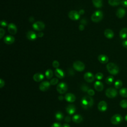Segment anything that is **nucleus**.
Listing matches in <instances>:
<instances>
[{
  "label": "nucleus",
  "instance_id": "obj_38",
  "mask_svg": "<svg viewBox=\"0 0 127 127\" xmlns=\"http://www.w3.org/2000/svg\"><path fill=\"white\" fill-rule=\"evenodd\" d=\"M87 93L90 96H92L95 94V92L93 89H89L88 91H87Z\"/></svg>",
  "mask_w": 127,
  "mask_h": 127
},
{
  "label": "nucleus",
  "instance_id": "obj_26",
  "mask_svg": "<svg viewBox=\"0 0 127 127\" xmlns=\"http://www.w3.org/2000/svg\"><path fill=\"white\" fill-rule=\"evenodd\" d=\"M93 5L97 8H100L102 6V0H92Z\"/></svg>",
  "mask_w": 127,
  "mask_h": 127
},
{
  "label": "nucleus",
  "instance_id": "obj_12",
  "mask_svg": "<svg viewBox=\"0 0 127 127\" xmlns=\"http://www.w3.org/2000/svg\"><path fill=\"white\" fill-rule=\"evenodd\" d=\"M97 107L100 111L105 112L107 109V104L105 101H101L98 103Z\"/></svg>",
  "mask_w": 127,
  "mask_h": 127
},
{
  "label": "nucleus",
  "instance_id": "obj_2",
  "mask_svg": "<svg viewBox=\"0 0 127 127\" xmlns=\"http://www.w3.org/2000/svg\"><path fill=\"white\" fill-rule=\"evenodd\" d=\"M106 68L108 72L112 75H116L119 72V67L115 64L109 63L106 65Z\"/></svg>",
  "mask_w": 127,
  "mask_h": 127
},
{
  "label": "nucleus",
  "instance_id": "obj_45",
  "mask_svg": "<svg viewBox=\"0 0 127 127\" xmlns=\"http://www.w3.org/2000/svg\"><path fill=\"white\" fill-rule=\"evenodd\" d=\"M122 45H123V46L124 47H125V48L127 49V40H124V41H123Z\"/></svg>",
  "mask_w": 127,
  "mask_h": 127
},
{
  "label": "nucleus",
  "instance_id": "obj_48",
  "mask_svg": "<svg viewBox=\"0 0 127 127\" xmlns=\"http://www.w3.org/2000/svg\"><path fill=\"white\" fill-rule=\"evenodd\" d=\"M37 36H38L39 37L41 38V37H42L44 36V33H43V32H39V33L38 34Z\"/></svg>",
  "mask_w": 127,
  "mask_h": 127
},
{
  "label": "nucleus",
  "instance_id": "obj_1",
  "mask_svg": "<svg viewBox=\"0 0 127 127\" xmlns=\"http://www.w3.org/2000/svg\"><path fill=\"white\" fill-rule=\"evenodd\" d=\"M94 104V100L90 96H85L81 99V105L84 109H88L91 108Z\"/></svg>",
  "mask_w": 127,
  "mask_h": 127
},
{
  "label": "nucleus",
  "instance_id": "obj_16",
  "mask_svg": "<svg viewBox=\"0 0 127 127\" xmlns=\"http://www.w3.org/2000/svg\"><path fill=\"white\" fill-rule=\"evenodd\" d=\"M126 11L125 9L122 7L119 8L116 11V16L119 18H122L124 17L126 14Z\"/></svg>",
  "mask_w": 127,
  "mask_h": 127
},
{
  "label": "nucleus",
  "instance_id": "obj_46",
  "mask_svg": "<svg viewBox=\"0 0 127 127\" xmlns=\"http://www.w3.org/2000/svg\"><path fill=\"white\" fill-rule=\"evenodd\" d=\"M80 23L82 25H85L87 23V21H86V20L85 19H82L81 20Z\"/></svg>",
  "mask_w": 127,
  "mask_h": 127
},
{
  "label": "nucleus",
  "instance_id": "obj_35",
  "mask_svg": "<svg viewBox=\"0 0 127 127\" xmlns=\"http://www.w3.org/2000/svg\"><path fill=\"white\" fill-rule=\"evenodd\" d=\"M95 78L98 80H101L103 77V74L101 72H97L95 74Z\"/></svg>",
  "mask_w": 127,
  "mask_h": 127
},
{
  "label": "nucleus",
  "instance_id": "obj_41",
  "mask_svg": "<svg viewBox=\"0 0 127 127\" xmlns=\"http://www.w3.org/2000/svg\"><path fill=\"white\" fill-rule=\"evenodd\" d=\"M4 33H5L4 30L2 28H0V39H1L2 38L4 34Z\"/></svg>",
  "mask_w": 127,
  "mask_h": 127
},
{
  "label": "nucleus",
  "instance_id": "obj_17",
  "mask_svg": "<svg viewBox=\"0 0 127 127\" xmlns=\"http://www.w3.org/2000/svg\"><path fill=\"white\" fill-rule=\"evenodd\" d=\"M26 37L29 40L33 41L37 38V35L34 32L32 31H29L26 33Z\"/></svg>",
  "mask_w": 127,
  "mask_h": 127
},
{
  "label": "nucleus",
  "instance_id": "obj_8",
  "mask_svg": "<svg viewBox=\"0 0 127 127\" xmlns=\"http://www.w3.org/2000/svg\"><path fill=\"white\" fill-rule=\"evenodd\" d=\"M33 28L37 31H42L45 28V24L42 21H37L33 24Z\"/></svg>",
  "mask_w": 127,
  "mask_h": 127
},
{
  "label": "nucleus",
  "instance_id": "obj_37",
  "mask_svg": "<svg viewBox=\"0 0 127 127\" xmlns=\"http://www.w3.org/2000/svg\"><path fill=\"white\" fill-rule=\"evenodd\" d=\"M52 65H53V66L55 68H58L59 65H60V64L59 63V62L58 61H56V60H55L53 61V63H52Z\"/></svg>",
  "mask_w": 127,
  "mask_h": 127
},
{
  "label": "nucleus",
  "instance_id": "obj_19",
  "mask_svg": "<svg viewBox=\"0 0 127 127\" xmlns=\"http://www.w3.org/2000/svg\"><path fill=\"white\" fill-rule=\"evenodd\" d=\"M94 86L95 90L99 92L102 91L104 88V85L103 83L99 81H96L94 83Z\"/></svg>",
  "mask_w": 127,
  "mask_h": 127
},
{
  "label": "nucleus",
  "instance_id": "obj_13",
  "mask_svg": "<svg viewBox=\"0 0 127 127\" xmlns=\"http://www.w3.org/2000/svg\"><path fill=\"white\" fill-rule=\"evenodd\" d=\"M64 99L66 101L69 103H72L75 101L76 97L73 94L71 93H68L65 94L64 96Z\"/></svg>",
  "mask_w": 127,
  "mask_h": 127
},
{
  "label": "nucleus",
  "instance_id": "obj_51",
  "mask_svg": "<svg viewBox=\"0 0 127 127\" xmlns=\"http://www.w3.org/2000/svg\"><path fill=\"white\" fill-rule=\"evenodd\" d=\"M79 14H81V15H82L84 13V10L83 9H80L79 11Z\"/></svg>",
  "mask_w": 127,
  "mask_h": 127
},
{
  "label": "nucleus",
  "instance_id": "obj_29",
  "mask_svg": "<svg viewBox=\"0 0 127 127\" xmlns=\"http://www.w3.org/2000/svg\"><path fill=\"white\" fill-rule=\"evenodd\" d=\"M120 94L123 97H127V88H122L120 90Z\"/></svg>",
  "mask_w": 127,
  "mask_h": 127
},
{
  "label": "nucleus",
  "instance_id": "obj_43",
  "mask_svg": "<svg viewBox=\"0 0 127 127\" xmlns=\"http://www.w3.org/2000/svg\"><path fill=\"white\" fill-rule=\"evenodd\" d=\"M64 121L66 123H69L71 121V118H70V117L69 116H67L65 117V118H64Z\"/></svg>",
  "mask_w": 127,
  "mask_h": 127
},
{
  "label": "nucleus",
  "instance_id": "obj_32",
  "mask_svg": "<svg viewBox=\"0 0 127 127\" xmlns=\"http://www.w3.org/2000/svg\"><path fill=\"white\" fill-rule=\"evenodd\" d=\"M113 81H114V77L113 76H111V75L108 76L105 80L106 83L108 84H111L113 82Z\"/></svg>",
  "mask_w": 127,
  "mask_h": 127
},
{
  "label": "nucleus",
  "instance_id": "obj_42",
  "mask_svg": "<svg viewBox=\"0 0 127 127\" xmlns=\"http://www.w3.org/2000/svg\"><path fill=\"white\" fill-rule=\"evenodd\" d=\"M0 25L2 27H5L7 25V23L4 20H1L0 21Z\"/></svg>",
  "mask_w": 127,
  "mask_h": 127
},
{
  "label": "nucleus",
  "instance_id": "obj_30",
  "mask_svg": "<svg viewBox=\"0 0 127 127\" xmlns=\"http://www.w3.org/2000/svg\"><path fill=\"white\" fill-rule=\"evenodd\" d=\"M45 75L48 79H51L53 77V71L50 69H47L45 72Z\"/></svg>",
  "mask_w": 127,
  "mask_h": 127
},
{
  "label": "nucleus",
  "instance_id": "obj_20",
  "mask_svg": "<svg viewBox=\"0 0 127 127\" xmlns=\"http://www.w3.org/2000/svg\"><path fill=\"white\" fill-rule=\"evenodd\" d=\"M55 74L58 78L61 79L64 78L65 75L64 71L62 69L60 68H57L55 70Z\"/></svg>",
  "mask_w": 127,
  "mask_h": 127
},
{
  "label": "nucleus",
  "instance_id": "obj_39",
  "mask_svg": "<svg viewBox=\"0 0 127 127\" xmlns=\"http://www.w3.org/2000/svg\"><path fill=\"white\" fill-rule=\"evenodd\" d=\"M51 127H62V126L59 123H54L52 124Z\"/></svg>",
  "mask_w": 127,
  "mask_h": 127
},
{
  "label": "nucleus",
  "instance_id": "obj_7",
  "mask_svg": "<svg viewBox=\"0 0 127 127\" xmlns=\"http://www.w3.org/2000/svg\"><path fill=\"white\" fill-rule=\"evenodd\" d=\"M73 67L74 69L78 71H82L84 70L85 68L84 64L80 61H77L73 64Z\"/></svg>",
  "mask_w": 127,
  "mask_h": 127
},
{
  "label": "nucleus",
  "instance_id": "obj_33",
  "mask_svg": "<svg viewBox=\"0 0 127 127\" xmlns=\"http://www.w3.org/2000/svg\"><path fill=\"white\" fill-rule=\"evenodd\" d=\"M120 106L123 108H127V100H123L120 103Z\"/></svg>",
  "mask_w": 127,
  "mask_h": 127
},
{
  "label": "nucleus",
  "instance_id": "obj_22",
  "mask_svg": "<svg viewBox=\"0 0 127 127\" xmlns=\"http://www.w3.org/2000/svg\"><path fill=\"white\" fill-rule=\"evenodd\" d=\"M44 78V75L41 73H35L33 77L34 80L36 82H40L42 81Z\"/></svg>",
  "mask_w": 127,
  "mask_h": 127
},
{
  "label": "nucleus",
  "instance_id": "obj_55",
  "mask_svg": "<svg viewBox=\"0 0 127 127\" xmlns=\"http://www.w3.org/2000/svg\"></svg>",
  "mask_w": 127,
  "mask_h": 127
},
{
  "label": "nucleus",
  "instance_id": "obj_18",
  "mask_svg": "<svg viewBox=\"0 0 127 127\" xmlns=\"http://www.w3.org/2000/svg\"><path fill=\"white\" fill-rule=\"evenodd\" d=\"M15 41V39L14 38V37L12 36H6V37H5L3 39V41L4 42L8 45H10L12 43H14Z\"/></svg>",
  "mask_w": 127,
  "mask_h": 127
},
{
  "label": "nucleus",
  "instance_id": "obj_15",
  "mask_svg": "<svg viewBox=\"0 0 127 127\" xmlns=\"http://www.w3.org/2000/svg\"><path fill=\"white\" fill-rule=\"evenodd\" d=\"M8 32L12 35H14L17 32V27L13 23H10L8 25L7 27Z\"/></svg>",
  "mask_w": 127,
  "mask_h": 127
},
{
  "label": "nucleus",
  "instance_id": "obj_23",
  "mask_svg": "<svg viewBox=\"0 0 127 127\" xmlns=\"http://www.w3.org/2000/svg\"><path fill=\"white\" fill-rule=\"evenodd\" d=\"M104 35L108 39H112L114 36L113 31L110 29H106L104 31Z\"/></svg>",
  "mask_w": 127,
  "mask_h": 127
},
{
  "label": "nucleus",
  "instance_id": "obj_52",
  "mask_svg": "<svg viewBox=\"0 0 127 127\" xmlns=\"http://www.w3.org/2000/svg\"><path fill=\"white\" fill-rule=\"evenodd\" d=\"M29 20L30 22H33L34 21V18L33 17H30L29 18Z\"/></svg>",
  "mask_w": 127,
  "mask_h": 127
},
{
  "label": "nucleus",
  "instance_id": "obj_6",
  "mask_svg": "<svg viewBox=\"0 0 127 127\" xmlns=\"http://www.w3.org/2000/svg\"><path fill=\"white\" fill-rule=\"evenodd\" d=\"M123 121V117L120 114H115L111 118V122L113 125H118Z\"/></svg>",
  "mask_w": 127,
  "mask_h": 127
},
{
  "label": "nucleus",
  "instance_id": "obj_53",
  "mask_svg": "<svg viewBox=\"0 0 127 127\" xmlns=\"http://www.w3.org/2000/svg\"><path fill=\"white\" fill-rule=\"evenodd\" d=\"M58 99H59V100L62 101V100H63L64 99V97H63V96H62V95H60V96L58 97Z\"/></svg>",
  "mask_w": 127,
  "mask_h": 127
},
{
  "label": "nucleus",
  "instance_id": "obj_3",
  "mask_svg": "<svg viewBox=\"0 0 127 127\" xmlns=\"http://www.w3.org/2000/svg\"><path fill=\"white\" fill-rule=\"evenodd\" d=\"M103 17V12L100 10H97L94 12L91 16V20L94 22H98L101 21Z\"/></svg>",
  "mask_w": 127,
  "mask_h": 127
},
{
  "label": "nucleus",
  "instance_id": "obj_31",
  "mask_svg": "<svg viewBox=\"0 0 127 127\" xmlns=\"http://www.w3.org/2000/svg\"><path fill=\"white\" fill-rule=\"evenodd\" d=\"M122 85H123L122 81L119 79L116 80L114 83V86L117 89L120 88L122 86Z\"/></svg>",
  "mask_w": 127,
  "mask_h": 127
},
{
  "label": "nucleus",
  "instance_id": "obj_28",
  "mask_svg": "<svg viewBox=\"0 0 127 127\" xmlns=\"http://www.w3.org/2000/svg\"><path fill=\"white\" fill-rule=\"evenodd\" d=\"M63 118H64V115L61 112L58 111L56 113L55 118L57 121H61L63 120Z\"/></svg>",
  "mask_w": 127,
  "mask_h": 127
},
{
  "label": "nucleus",
  "instance_id": "obj_21",
  "mask_svg": "<svg viewBox=\"0 0 127 127\" xmlns=\"http://www.w3.org/2000/svg\"><path fill=\"white\" fill-rule=\"evenodd\" d=\"M98 60L99 61V62L102 64H106L108 62L109 58L107 56L102 54L100 55L98 57Z\"/></svg>",
  "mask_w": 127,
  "mask_h": 127
},
{
  "label": "nucleus",
  "instance_id": "obj_50",
  "mask_svg": "<svg viewBox=\"0 0 127 127\" xmlns=\"http://www.w3.org/2000/svg\"><path fill=\"white\" fill-rule=\"evenodd\" d=\"M62 127H70V126L67 123H65L62 126Z\"/></svg>",
  "mask_w": 127,
  "mask_h": 127
},
{
  "label": "nucleus",
  "instance_id": "obj_5",
  "mask_svg": "<svg viewBox=\"0 0 127 127\" xmlns=\"http://www.w3.org/2000/svg\"><path fill=\"white\" fill-rule=\"evenodd\" d=\"M105 94L107 97L110 98H113L117 95V91L114 88H109L106 89Z\"/></svg>",
  "mask_w": 127,
  "mask_h": 127
},
{
  "label": "nucleus",
  "instance_id": "obj_49",
  "mask_svg": "<svg viewBox=\"0 0 127 127\" xmlns=\"http://www.w3.org/2000/svg\"><path fill=\"white\" fill-rule=\"evenodd\" d=\"M68 73H69V74L70 75H72L74 74V72H73V71L72 70V69H69V70H68Z\"/></svg>",
  "mask_w": 127,
  "mask_h": 127
},
{
  "label": "nucleus",
  "instance_id": "obj_40",
  "mask_svg": "<svg viewBox=\"0 0 127 127\" xmlns=\"http://www.w3.org/2000/svg\"><path fill=\"white\" fill-rule=\"evenodd\" d=\"M121 4L124 7H127V0H122L121 1Z\"/></svg>",
  "mask_w": 127,
  "mask_h": 127
},
{
  "label": "nucleus",
  "instance_id": "obj_25",
  "mask_svg": "<svg viewBox=\"0 0 127 127\" xmlns=\"http://www.w3.org/2000/svg\"><path fill=\"white\" fill-rule=\"evenodd\" d=\"M120 37L121 38L124 39L127 38V28H123L120 31Z\"/></svg>",
  "mask_w": 127,
  "mask_h": 127
},
{
  "label": "nucleus",
  "instance_id": "obj_36",
  "mask_svg": "<svg viewBox=\"0 0 127 127\" xmlns=\"http://www.w3.org/2000/svg\"><path fill=\"white\" fill-rule=\"evenodd\" d=\"M59 82V80L58 78H54L53 79H52L50 81V84L51 85H55L56 84H57Z\"/></svg>",
  "mask_w": 127,
  "mask_h": 127
},
{
  "label": "nucleus",
  "instance_id": "obj_11",
  "mask_svg": "<svg viewBox=\"0 0 127 127\" xmlns=\"http://www.w3.org/2000/svg\"><path fill=\"white\" fill-rule=\"evenodd\" d=\"M84 79L87 82H92L94 80L95 77L92 73L87 72L84 74Z\"/></svg>",
  "mask_w": 127,
  "mask_h": 127
},
{
  "label": "nucleus",
  "instance_id": "obj_27",
  "mask_svg": "<svg viewBox=\"0 0 127 127\" xmlns=\"http://www.w3.org/2000/svg\"><path fill=\"white\" fill-rule=\"evenodd\" d=\"M121 0H108V3L111 6H117L121 4Z\"/></svg>",
  "mask_w": 127,
  "mask_h": 127
},
{
  "label": "nucleus",
  "instance_id": "obj_24",
  "mask_svg": "<svg viewBox=\"0 0 127 127\" xmlns=\"http://www.w3.org/2000/svg\"><path fill=\"white\" fill-rule=\"evenodd\" d=\"M82 120H83L82 117L81 115H78V114L74 115L72 118V121L74 123H75L77 124H78V123H80V122H81Z\"/></svg>",
  "mask_w": 127,
  "mask_h": 127
},
{
  "label": "nucleus",
  "instance_id": "obj_44",
  "mask_svg": "<svg viewBox=\"0 0 127 127\" xmlns=\"http://www.w3.org/2000/svg\"><path fill=\"white\" fill-rule=\"evenodd\" d=\"M4 85V81L2 79H0V88H2Z\"/></svg>",
  "mask_w": 127,
  "mask_h": 127
},
{
  "label": "nucleus",
  "instance_id": "obj_9",
  "mask_svg": "<svg viewBox=\"0 0 127 127\" xmlns=\"http://www.w3.org/2000/svg\"><path fill=\"white\" fill-rule=\"evenodd\" d=\"M50 85H51L50 82L47 81H43L40 83L39 85V89L43 92L46 91L49 89L50 87Z\"/></svg>",
  "mask_w": 127,
  "mask_h": 127
},
{
  "label": "nucleus",
  "instance_id": "obj_47",
  "mask_svg": "<svg viewBox=\"0 0 127 127\" xmlns=\"http://www.w3.org/2000/svg\"><path fill=\"white\" fill-rule=\"evenodd\" d=\"M78 28L80 30V31H82L84 30V25H82V24H81L78 27Z\"/></svg>",
  "mask_w": 127,
  "mask_h": 127
},
{
  "label": "nucleus",
  "instance_id": "obj_34",
  "mask_svg": "<svg viewBox=\"0 0 127 127\" xmlns=\"http://www.w3.org/2000/svg\"><path fill=\"white\" fill-rule=\"evenodd\" d=\"M81 89L82 91L83 92H87V91L89 89L88 86L86 85L85 84H83L81 86Z\"/></svg>",
  "mask_w": 127,
  "mask_h": 127
},
{
  "label": "nucleus",
  "instance_id": "obj_54",
  "mask_svg": "<svg viewBox=\"0 0 127 127\" xmlns=\"http://www.w3.org/2000/svg\"><path fill=\"white\" fill-rule=\"evenodd\" d=\"M125 120L126 121H127V114L125 116Z\"/></svg>",
  "mask_w": 127,
  "mask_h": 127
},
{
  "label": "nucleus",
  "instance_id": "obj_14",
  "mask_svg": "<svg viewBox=\"0 0 127 127\" xmlns=\"http://www.w3.org/2000/svg\"><path fill=\"white\" fill-rule=\"evenodd\" d=\"M66 112L70 115H73L75 113L76 111V108L75 106L73 104H69L66 107Z\"/></svg>",
  "mask_w": 127,
  "mask_h": 127
},
{
  "label": "nucleus",
  "instance_id": "obj_4",
  "mask_svg": "<svg viewBox=\"0 0 127 127\" xmlns=\"http://www.w3.org/2000/svg\"><path fill=\"white\" fill-rule=\"evenodd\" d=\"M67 90V85L65 82H61L57 86V90L61 94L65 93Z\"/></svg>",
  "mask_w": 127,
  "mask_h": 127
},
{
  "label": "nucleus",
  "instance_id": "obj_10",
  "mask_svg": "<svg viewBox=\"0 0 127 127\" xmlns=\"http://www.w3.org/2000/svg\"><path fill=\"white\" fill-rule=\"evenodd\" d=\"M68 17L72 20H76L79 18L80 14L75 10H71L68 13Z\"/></svg>",
  "mask_w": 127,
  "mask_h": 127
}]
</instances>
